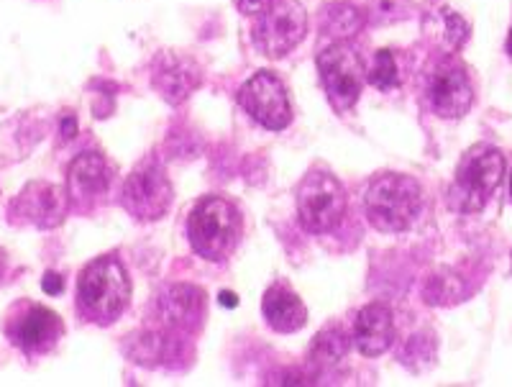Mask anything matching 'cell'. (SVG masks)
Listing matches in <instances>:
<instances>
[{"label":"cell","mask_w":512,"mask_h":387,"mask_svg":"<svg viewBox=\"0 0 512 387\" xmlns=\"http://www.w3.org/2000/svg\"><path fill=\"white\" fill-rule=\"evenodd\" d=\"M364 211L369 223L382 234L408 231L423 211V185L415 177L397 172L377 175L369 182Z\"/></svg>","instance_id":"6da1fadb"},{"label":"cell","mask_w":512,"mask_h":387,"mask_svg":"<svg viewBox=\"0 0 512 387\" xmlns=\"http://www.w3.org/2000/svg\"><path fill=\"white\" fill-rule=\"evenodd\" d=\"M131 280L116 257H98L80 272L77 280V308L82 318L108 326L128 308Z\"/></svg>","instance_id":"7a4b0ae2"},{"label":"cell","mask_w":512,"mask_h":387,"mask_svg":"<svg viewBox=\"0 0 512 387\" xmlns=\"http://www.w3.org/2000/svg\"><path fill=\"white\" fill-rule=\"evenodd\" d=\"M187 239L195 254L208 262H221L241 239V213L221 195L200 198L187 218Z\"/></svg>","instance_id":"3957f363"},{"label":"cell","mask_w":512,"mask_h":387,"mask_svg":"<svg viewBox=\"0 0 512 387\" xmlns=\"http://www.w3.org/2000/svg\"><path fill=\"white\" fill-rule=\"evenodd\" d=\"M502 175H505V154L500 149L489 144L466 149L448 193L451 206L461 213H479L487 206L492 193L500 188Z\"/></svg>","instance_id":"277c9868"},{"label":"cell","mask_w":512,"mask_h":387,"mask_svg":"<svg viewBox=\"0 0 512 387\" xmlns=\"http://www.w3.org/2000/svg\"><path fill=\"white\" fill-rule=\"evenodd\" d=\"M297 218L310 234H328L344 221L346 188L326 170H310L297 185Z\"/></svg>","instance_id":"5b68a950"},{"label":"cell","mask_w":512,"mask_h":387,"mask_svg":"<svg viewBox=\"0 0 512 387\" xmlns=\"http://www.w3.org/2000/svg\"><path fill=\"white\" fill-rule=\"evenodd\" d=\"M175 190L169 182L167 172L159 165V159L146 157L141 159L136 170L126 177L123 185V208H126L136 221H159L167 216L169 206H172Z\"/></svg>","instance_id":"8992f818"},{"label":"cell","mask_w":512,"mask_h":387,"mask_svg":"<svg viewBox=\"0 0 512 387\" xmlns=\"http://www.w3.org/2000/svg\"><path fill=\"white\" fill-rule=\"evenodd\" d=\"M308 34V13L297 0H274L254 26L256 49L269 59H282Z\"/></svg>","instance_id":"52a82bcc"},{"label":"cell","mask_w":512,"mask_h":387,"mask_svg":"<svg viewBox=\"0 0 512 387\" xmlns=\"http://www.w3.org/2000/svg\"><path fill=\"white\" fill-rule=\"evenodd\" d=\"M320 83L336 111H349L356 106L364 88V65L351 44L336 42L318 54Z\"/></svg>","instance_id":"ba28073f"},{"label":"cell","mask_w":512,"mask_h":387,"mask_svg":"<svg viewBox=\"0 0 512 387\" xmlns=\"http://www.w3.org/2000/svg\"><path fill=\"white\" fill-rule=\"evenodd\" d=\"M239 106L269 131H282L292 124V106L285 83L269 70L256 72L241 85Z\"/></svg>","instance_id":"9c48e42d"},{"label":"cell","mask_w":512,"mask_h":387,"mask_svg":"<svg viewBox=\"0 0 512 387\" xmlns=\"http://www.w3.org/2000/svg\"><path fill=\"white\" fill-rule=\"evenodd\" d=\"M70 208L72 203L67 190L52 185V182H31L16 195L8 213L16 223H26L36 229H57L67 218Z\"/></svg>","instance_id":"30bf717a"},{"label":"cell","mask_w":512,"mask_h":387,"mask_svg":"<svg viewBox=\"0 0 512 387\" xmlns=\"http://www.w3.org/2000/svg\"><path fill=\"white\" fill-rule=\"evenodd\" d=\"M62 334V318L54 311H49V308H44V305L36 303L18 305L16 311H13L11 329H8L13 344L21 352L29 354V357L52 352L57 341L62 339Z\"/></svg>","instance_id":"8fae6325"},{"label":"cell","mask_w":512,"mask_h":387,"mask_svg":"<svg viewBox=\"0 0 512 387\" xmlns=\"http://www.w3.org/2000/svg\"><path fill=\"white\" fill-rule=\"evenodd\" d=\"M428 100L441 118H461L474 103L472 80L456 59H441L428 75Z\"/></svg>","instance_id":"7c38bea8"},{"label":"cell","mask_w":512,"mask_h":387,"mask_svg":"<svg viewBox=\"0 0 512 387\" xmlns=\"http://www.w3.org/2000/svg\"><path fill=\"white\" fill-rule=\"evenodd\" d=\"M113 167L100 152H82L72 159L67 170V195L72 208L90 211L103 203L105 195L111 193Z\"/></svg>","instance_id":"4fadbf2b"},{"label":"cell","mask_w":512,"mask_h":387,"mask_svg":"<svg viewBox=\"0 0 512 387\" xmlns=\"http://www.w3.org/2000/svg\"><path fill=\"white\" fill-rule=\"evenodd\" d=\"M159 318L169 331H195L205 318V293L195 285H172L159 298Z\"/></svg>","instance_id":"5bb4252c"},{"label":"cell","mask_w":512,"mask_h":387,"mask_svg":"<svg viewBox=\"0 0 512 387\" xmlns=\"http://www.w3.org/2000/svg\"><path fill=\"white\" fill-rule=\"evenodd\" d=\"M200 67L192 62V59L180 57V54H164L162 59L154 67L152 83L159 90L167 103L172 106H180L195 93V88H200Z\"/></svg>","instance_id":"9a60e30c"},{"label":"cell","mask_w":512,"mask_h":387,"mask_svg":"<svg viewBox=\"0 0 512 387\" xmlns=\"http://www.w3.org/2000/svg\"><path fill=\"white\" fill-rule=\"evenodd\" d=\"M395 341V316L384 303L364 305L354 323V344L364 357H379Z\"/></svg>","instance_id":"2e32d148"},{"label":"cell","mask_w":512,"mask_h":387,"mask_svg":"<svg viewBox=\"0 0 512 387\" xmlns=\"http://www.w3.org/2000/svg\"><path fill=\"white\" fill-rule=\"evenodd\" d=\"M262 313L269 326L280 334H295L308 323V308L287 285H272L264 293Z\"/></svg>","instance_id":"e0dca14e"},{"label":"cell","mask_w":512,"mask_h":387,"mask_svg":"<svg viewBox=\"0 0 512 387\" xmlns=\"http://www.w3.org/2000/svg\"><path fill=\"white\" fill-rule=\"evenodd\" d=\"M361 29H364V13L351 6V3H331L326 8L323 31L336 42H349L351 36L359 34Z\"/></svg>","instance_id":"ac0fdd59"},{"label":"cell","mask_w":512,"mask_h":387,"mask_svg":"<svg viewBox=\"0 0 512 387\" xmlns=\"http://www.w3.org/2000/svg\"><path fill=\"white\" fill-rule=\"evenodd\" d=\"M349 346V336L344 334V329L320 331L310 344V362L318 364V367H331L349 354Z\"/></svg>","instance_id":"d6986e66"},{"label":"cell","mask_w":512,"mask_h":387,"mask_svg":"<svg viewBox=\"0 0 512 387\" xmlns=\"http://www.w3.org/2000/svg\"><path fill=\"white\" fill-rule=\"evenodd\" d=\"M402 362L408 364L413 372L431 370L436 364V336L415 334L405 346V352H402Z\"/></svg>","instance_id":"ffe728a7"},{"label":"cell","mask_w":512,"mask_h":387,"mask_svg":"<svg viewBox=\"0 0 512 387\" xmlns=\"http://www.w3.org/2000/svg\"><path fill=\"white\" fill-rule=\"evenodd\" d=\"M128 344H134V349L128 352L131 362L144 364V367H154L164 359L167 352V339L159 334H146V336H131Z\"/></svg>","instance_id":"44dd1931"},{"label":"cell","mask_w":512,"mask_h":387,"mask_svg":"<svg viewBox=\"0 0 512 387\" xmlns=\"http://www.w3.org/2000/svg\"><path fill=\"white\" fill-rule=\"evenodd\" d=\"M425 303L428 305H448L461 298V280L454 275H433L425 285Z\"/></svg>","instance_id":"7402d4cb"},{"label":"cell","mask_w":512,"mask_h":387,"mask_svg":"<svg viewBox=\"0 0 512 387\" xmlns=\"http://www.w3.org/2000/svg\"><path fill=\"white\" fill-rule=\"evenodd\" d=\"M369 83L377 90H392L400 85V75H397L395 57H392L390 49H379L377 52L372 70H369Z\"/></svg>","instance_id":"603a6c76"},{"label":"cell","mask_w":512,"mask_h":387,"mask_svg":"<svg viewBox=\"0 0 512 387\" xmlns=\"http://www.w3.org/2000/svg\"><path fill=\"white\" fill-rule=\"evenodd\" d=\"M438 18L443 21V31H441L443 44L454 52V49H459L461 44L469 39V26H466V21L459 16V13L448 11V8L438 13Z\"/></svg>","instance_id":"cb8c5ba5"},{"label":"cell","mask_w":512,"mask_h":387,"mask_svg":"<svg viewBox=\"0 0 512 387\" xmlns=\"http://www.w3.org/2000/svg\"><path fill=\"white\" fill-rule=\"evenodd\" d=\"M272 3L274 0H236V6H239V11L244 13V16H259V13L267 11Z\"/></svg>","instance_id":"d4e9b609"},{"label":"cell","mask_w":512,"mask_h":387,"mask_svg":"<svg viewBox=\"0 0 512 387\" xmlns=\"http://www.w3.org/2000/svg\"><path fill=\"white\" fill-rule=\"evenodd\" d=\"M41 290L47 295H62L64 293V280L57 275V272H47L44 280H41Z\"/></svg>","instance_id":"484cf974"},{"label":"cell","mask_w":512,"mask_h":387,"mask_svg":"<svg viewBox=\"0 0 512 387\" xmlns=\"http://www.w3.org/2000/svg\"><path fill=\"white\" fill-rule=\"evenodd\" d=\"M59 134H62V141H70L77 134V118L72 113H64L62 116V129H59Z\"/></svg>","instance_id":"4316f807"},{"label":"cell","mask_w":512,"mask_h":387,"mask_svg":"<svg viewBox=\"0 0 512 387\" xmlns=\"http://www.w3.org/2000/svg\"><path fill=\"white\" fill-rule=\"evenodd\" d=\"M218 300H221V305H226V308H236V305H239V295L228 293V290H223Z\"/></svg>","instance_id":"83f0119b"},{"label":"cell","mask_w":512,"mask_h":387,"mask_svg":"<svg viewBox=\"0 0 512 387\" xmlns=\"http://www.w3.org/2000/svg\"><path fill=\"white\" fill-rule=\"evenodd\" d=\"M507 54L512 57V29H510V36H507Z\"/></svg>","instance_id":"f1b7e54d"},{"label":"cell","mask_w":512,"mask_h":387,"mask_svg":"<svg viewBox=\"0 0 512 387\" xmlns=\"http://www.w3.org/2000/svg\"><path fill=\"white\" fill-rule=\"evenodd\" d=\"M510 195H512V175H510Z\"/></svg>","instance_id":"f546056e"},{"label":"cell","mask_w":512,"mask_h":387,"mask_svg":"<svg viewBox=\"0 0 512 387\" xmlns=\"http://www.w3.org/2000/svg\"><path fill=\"white\" fill-rule=\"evenodd\" d=\"M510 257H512V254H510Z\"/></svg>","instance_id":"4dcf8cb0"}]
</instances>
